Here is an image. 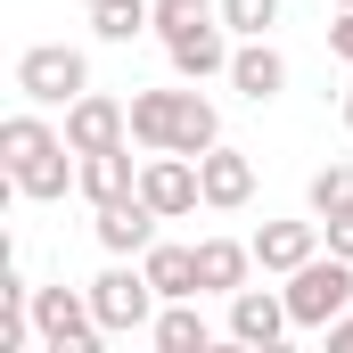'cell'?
<instances>
[{
  "mask_svg": "<svg viewBox=\"0 0 353 353\" xmlns=\"http://www.w3.org/2000/svg\"><path fill=\"white\" fill-rule=\"evenodd\" d=\"M0 165H8V189L33 197V205H58V197L83 181L74 140H66L58 123H41V115H8V123H0Z\"/></svg>",
  "mask_w": 353,
  "mask_h": 353,
  "instance_id": "6da1fadb",
  "label": "cell"
},
{
  "mask_svg": "<svg viewBox=\"0 0 353 353\" xmlns=\"http://www.w3.org/2000/svg\"><path fill=\"white\" fill-rule=\"evenodd\" d=\"M132 140H140V148L205 157V148L222 140V115H214V99H197V90H140V99H132Z\"/></svg>",
  "mask_w": 353,
  "mask_h": 353,
  "instance_id": "7a4b0ae2",
  "label": "cell"
},
{
  "mask_svg": "<svg viewBox=\"0 0 353 353\" xmlns=\"http://www.w3.org/2000/svg\"><path fill=\"white\" fill-rule=\"evenodd\" d=\"M157 279H148V263H115L90 279V312H99V329L107 337H132V329H157Z\"/></svg>",
  "mask_w": 353,
  "mask_h": 353,
  "instance_id": "3957f363",
  "label": "cell"
},
{
  "mask_svg": "<svg viewBox=\"0 0 353 353\" xmlns=\"http://www.w3.org/2000/svg\"><path fill=\"white\" fill-rule=\"evenodd\" d=\"M288 312H296V329H329L337 312L353 304V263L345 255H312V263H296L288 271Z\"/></svg>",
  "mask_w": 353,
  "mask_h": 353,
  "instance_id": "277c9868",
  "label": "cell"
},
{
  "mask_svg": "<svg viewBox=\"0 0 353 353\" xmlns=\"http://www.w3.org/2000/svg\"><path fill=\"white\" fill-rule=\"evenodd\" d=\"M17 90H25L33 107H74L90 90V58L66 50V41H33V50L17 58Z\"/></svg>",
  "mask_w": 353,
  "mask_h": 353,
  "instance_id": "5b68a950",
  "label": "cell"
},
{
  "mask_svg": "<svg viewBox=\"0 0 353 353\" xmlns=\"http://www.w3.org/2000/svg\"><path fill=\"white\" fill-rule=\"evenodd\" d=\"M33 337L50 353H99L107 345V329H99V312H90V288H33Z\"/></svg>",
  "mask_w": 353,
  "mask_h": 353,
  "instance_id": "8992f818",
  "label": "cell"
},
{
  "mask_svg": "<svg viewBox=\"0 0 353 353\" xmlns=\"http://www.w3.org/2000/svg\"><path fill=\"white\" fill-rule=\"evenodd\" d=\"M140 197L165 214V222H181V214H197L205 205V181H197V157H181V148H148L140 157Z\"/></svg>",
  "mask_w": 353,
  "mask_h": 353,
  "instance_id": "52a82bcc",
  "label": "cell"
},
{
  "mask_svg": "<svg viewBox=\"0 0 353 353\" xmlns=\"http://www.w3.org/2000/svg\"><path fill=\"white\" fill-rule=\"evenodd\" d=\"M66 140H74V157L123 148V140H132V107H115L107 90H83V99L66 107Z\"/></svg>",
  "mask_w": 353,
  "mask_h": 353,
  "instance_id": "ba28073f",
  "label": "cell"
},
{
  "mask_svg": "<svg viewBox=\"0 0 353 353\" xmlns=\"http://www.w3.org/2000/svg\"><path fill=\"white\" fill-rule=\"evenodd\" d=\"M288 329H296L288 296H271V288H239V296H230V337H239V345L271 353L279 337H288Z\"/></svg>",
  "mask_w": 353,
  "mask_h": 353,
  "instance_id": "9c48e42d",
  "label": "cell"
},
{
  "mask_svg": "<svg viewBox=\"0 0 353 353\" xmlns=\"http://www.w3.org/2000/svg\"><path fill=\"white\" fill-rule=\"evenodd\" d=\"M157 222H165V214H157L148 197H115V205H99L90 230H99L107 255H148V247H157Z\"/></svg>",
  "mask_w": 353,
  "mask_h": 353,
  "instance_id": "30bf717a",
  "label": "cell"
},
{
  "mask_svg": "<svg viewBox=\"0 0 353 353\" xmlns=\"http://www.w3.org/2000/svg\"><path fill=\"white\" fill-rule=\"evenodd\" d=\"M230 90H239V99H255V107L288 90V58L271 50V33H255V41H239V50H230Z\"/></svg>",
  "mask_w": 353,
  "mask_h": 353,
  "instance_id": "8fae6325",
  "label": "cell"
},
{
  "mask_svg": "<svg viewBox=\"0 0 353 353\" xmlns=\"http://www.w3.org/2000/svg\"><path fill=\"white\" fill-rule=\"evenodd\" d=\"M197 181H205V205H214V214H239V205L255 197V165H247L239 148H222V140L197 157Z\"/></svg>",
  "mask_w": 353,
  "mask_h": 353,
  "instance_id": "7c38bea8",
  "label": "cell"
},
{
  "mask_svg": "<svg viewBox=\"0 0 353 353\" xmlns=\"http://www.w3.org/2000/svg\"><path fill=\"white\" fill-rule=\"evenodd\" d=\"M255 271V239H197V296H239Z\"/></svg>",
  "mask_w": 353,
  "mask_h": 353,
  "instance_id": "4fadbf2b",
  "label": "cell"
},
{
  "mask_svg": "<svg viewBox=\"0 0 353 353\" xmlns=\"http://www.w3.org/2000/svg\"><path fill=\"white\" fill-rule=\"evenodd\" d=\"M321 239H329L321 222H263V230H255V263L288 279L296 263H312V255H321Z\"/></svg>",
  "mask_w": 353,
  "mask_h": 353,
  "instance_id": "5bb4252c",
  "label": "cell"
},
{
  "mask_svg": "<svg viewBox=\"0 0 353 353\" xmlns=\"http://www.w3.org/2000/svg\"><path fill=\"white\" fill-rule=\"evenodd\" d=\"M83 189L90 205H115V197H140V165H132V140L123 148H99V157H83Z\"/></svg>",
  "mask_w": 353,
  "mask_h": 353,
  "instance_id": "9a60e30c",
  "label": "cell"
},
{
  "mask_svg": "<svg viewBox=\"0 0 353 353\" xmlns=\"http://www.w3.org/2000/svg\"><path fill=\"white\" fill-rule=\"evenodd\" d=\"M230 25H205V33H189V41H173V74H189V83H205V74H230V41H222Z\"/></svg>",
  "mask_w": 353,
  "mask_h": 353,
  "instance_id": "2e32d148",
  "label": "cell"
},
{
  "mask_svg": "<svg viewBox=\"0 0 353 353\" xmlns=\"http://www.w3.org/2000/svg\"><path fill=\"white\" fill-rule=\"evenodd\" d=\"M148 337H157L165 353H205V337H214V329H205V312H197L189 296H173V304L157 312V329H148Z\"/></svg>",
  "mask_w": 353,
  "mask_h": 353,
  "instance_id": "e0dca14e",
  "label": "cell"
},
{
  "mask_svg": "<svg viewBox=\"0 0 353 353\" xmlns=\"http://www.w3.org/2000/svg\"><path fill=\"white\" fill-rule=\"evenodd\" d=\"M140 263H148V279H157L165 304H173V296H197V247H148Z\"/></svg>",
  "mask_w": 353,
  "mask_h": 353,
  "instance_id": "ac0fdd59",
  "label": "cell"
},
{
  "mask_svg": "<svg viewBox=\"0 0 353 353\" xmlns=\"http://www.w3.org/2000/svg\"><path fill=\"white\" fill-rule=\"evenodd\" d=\"M157 25V0H90V33L99 41H132Z\"/></svg>",
  "mask_w": 353,
  "mask_h": 353,
  "instance_id": "d6986e66",
  "label": "cell"
},
{
  "mask_svg": "<svg viewBox=\"0 0 353 353\" xmlns=\"http://www.w3.org/2000/svg\"><path fill=\"white\" fill-rule=\"evenodd\" d=\"M205 25H222V0H157V33H165V50L189 41V33H205Z\"/></svg>",
  "mask_w": 353,
  "mask_h": 353,
  "instance_id": "ffe728a7",
  "label": "cell"
},
{
  "mask_svg": "<svg viewBox=\"0 0 353 353\" xmlns=\"http://www.w3.org/2000/svg\"><path fill=\"white\" fill-rule=\"evenodd\" d=\"M304 197H312V214H321V222L353 214V165H329V173H312V189H304Z\"/></svg>",
  "mask_w": 353,
  "mask_h": 353,
  "instance_id": "44dd1931",
  "label": "cell"
},
{
  "mask_svg": "<svg viewBox=\"0 0 353 353\" xmlns=\"http://www.w3.org/2000/svg\"><path fill=\"white\" fill-rule=\"evenodd\" d=\"M222 25H230L239 41H255V33L279 25V0H222Z\"/></svg>",
  "mask_w": 353,
  "mask_h": 353,
  "instance_id": "7402d4cb",
  "label": "cell"
},
{
  "mask_svg": "<svg viewBox=\"0 0 353 353\" xmlns=\"http://www.w3.org/2000/svg\"><path fill=\"white\" fill-rule=\"evenodd\" d=\"M321 230H329V255H345V263H353V214H337V222H321Z\"/></svg>",
  "mask_w": 353,
  "mask_h": 353,
  "instance_id": "603a6c76",
  "label": "cell"
},
{
  "mask_svg": "<svg viewBox=\"0 0 353 353\" xmlns=\"http://www.w3.org/2000/svg\"><path fill=\"white\" fill-rule=\"evenodd\" d=\"M329 58H345V66H353V8L329 25Z\"/></svg>",
  "mask_w": 353,
  "mask_h": 353,
  "instance_id": "cb8c5ba5",
  "label": "cell"
},
{
  "mask_svg": "<svg viewBox=\"0 0 353 353\" xmlns=\"http://www.w3.org/2000/svg\"><path fill=\"white\" fill-rule=\"evenodd\" d=\"M321 337H329V353H353V304L337 312V321H329V329H321Z\"/></svg>",
  "mask_w": 353,
  "mask_h": 353,
  "instance_id": "d4e9b609",
  "label": "cell"
},
{
  "mask_svg": "<svg viewBox=\"0 0 353 353\" xmlns=\"http://www.w3.org/2000/svg\"><path fill=\"white\" fill-rule=\"evenodd\" d=\"M345 132H353V90H345Z\"/></svg>",
  "mask_w": 353,
  "mask_h": 353,
  "instance_id": "484cf974",
  "label": "cell"
},
{
  "mask_svg": "<svg viewBox=\"0 0 353 353\" xmlns=\"http://www.w3.org/2000/svg\"><path fill=\"white\" fill-rule=\"evenodd\" d=\"M337 8H353V0H337Z\"/></svg>",
  "mask_w": 353,
  "mask_h": 353,
  "instance_id": "4316f807",
  "label": "cell"
}]
</instances>
